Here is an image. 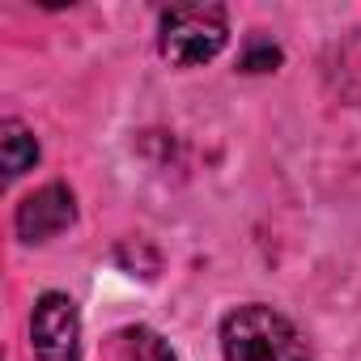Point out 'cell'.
I'll return each mask as SVG.
<instances>
[{
  "label": "cell",
  "instance_id": "obj_1",
  "mask_svg": "<svg viewBox=\"0 0 361 361\" xmlns=\"http://www.w3.org/2000/svg\"><path fill=\"white\" fill-rule=\"evenodd\" d=\"M221 357L226 361H310L306 336L272 306H238L221 323Z\"/></svg>",
  "mask_w": 361,
  "mask_h": 361
},
{
  "label": "cell",
  "instance_id": "obj_2",
  "mask_svg": "<svg viewBox=\"0 0 361 361\" xmlns=\"http://www.w3.org/2000/svg\"><path fill=\"white\" fill-rule=\"evenodd\" d=\"M230 39V18L221 5H174L161 13L157 47L161 60L174 68H196L209 64Z\"/></svg>",
  "mask_w": 361,
  "mask_h": 361
},
{
  "label": "cell",
  "instance_id": "obj_6",
  "mask_svg": "<svg viewBox=\"0 0 361 361\" xmlns=\"http://www.w3.org/2000/svg\"><path fill=\"white\" fill-rule=\"evenodd\" d=\"M115 361H174L170 344L149 327H123L115 336Z\"/></svg>",
  "mask_w": 361,
  "mask_h": 361
},
{
  "label": "cell",
  "instance_id": "obj_5",
  "mask_svg": "<svg viewBox=\"0 0 361 361\" xmlns=\"http://www.w3.org/2000/svg\"><path fill=\"white\" fill-rule=\"evenodd\" d=\"M0 153H5V178H22L39 161V140L26 123L5 119L0 123Z\"/></svg>",
  "mask_w": 361,
  "mask_h": 361
},
{
  "label": "cell",
  "instance_id": "obj_3",
  "mask_svg": "<svg viewBox=\"0 0 361 361\" xmlns=\"http://www.w3.org/2000/svg\"><path fill=\"white\" fill-rule=\"evenodd\" d=\"M30 344L39 361H81V314L68 293H43L35 302Z\"/></svg>",
  "mask_w": 361,
  "mask_h": 361
},
{
  "label": "cell",
  "instance_id": "obj_4",
  "mask_svg": "<svg viewBox=\"0 0 361 361\" xmlns=\"http://www.w3.org/2000/svg\"><path fill=\"white\" fill-rule=\"evenodd\" d=\"M77 221V200L64 183H47L18 204V234L26 243H47Z\"/></svg>",
  "mask_w": 361,
  "mask_h": 361
}]
</instances>
